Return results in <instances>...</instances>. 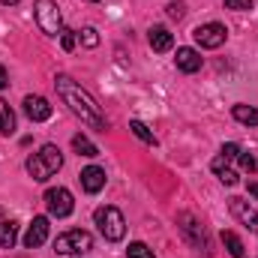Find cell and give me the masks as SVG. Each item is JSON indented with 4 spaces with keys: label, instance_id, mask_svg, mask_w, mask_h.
<instances>
[{
    "label": "cell",
    "instance_id": "30bf717a",
    "mask_svg": "<svg viewBox=\"0 0 258 258\" xmlns=\"http://www.w3.org/2000/svg\"><path fill=\"white\" fill-rule=\"evenodd\" d=\"M24 114H27L33 123H42V120L51 117V105H48L45 96H27V99H24Z\"/></svg>",
    "mask_w": 258,
    "mask_h": 258
},
{
    "label": "cell",
    "instance_id": "277c9868",
    "mask_svg": "<svg viewBox=\"0 0 258 258\" xmlns=\"http://www.w3.org/2000/svg\"><path fill=\"white\" fill-rule=\"evenodd\" d=\"M33 15H36V24H39L42 33L60 36L63 18H60V6H57L54 0H36V3H33Z\"/></svg>",
    "mask_w": 258,
    "mask_h": 258
},
{
    "label": "cell",
    "instance_id": "603a6c76",
    "mask_svg": "<svg viewBox=\"0 0 258 258\" xmlns=\"http://www.w3.org/2000/svg\"><path fill=\"white\" fill-rule=\"evenodd\" d=\"M78 39H81V45H87V48H96V45H99V33H96L93 27L78 30Z\"/></svg>",
    "mask_w": 258,
    "mask_h": 258
},
{
    "label": "cell",
    "instance_id": "4316f807",
    "mask_svg": "<svg viewBox=\"0 0 258 258\" xmlns=\"http://www.w3.org/2000/svg\"><path fill=\"white\" fill-rule=\"evenodd\" d=\"M225 6H228V9H237V12H243V9H252V0H225Z\"/></svg>",
    "mask_w": 258,
    "mask_h": 258
},
{
    "label": "cell",
    "instance_id": "5b68a950",
    "mask_svg": "<svg viewBox=\"0 0 258 258\" xmlns=\"http://www.w3.org/2000/svg\"><path fill=\"white\" fill-rule=\"evenodd\" d=\"M90 249H93V237H90V231H81V228L63 231L54 240V252L57 255H84Z\"/></svg>",
    "mask_w": 258,
    "mask_h": 258
},
{
    "label": "cell",
    "instance_id": "44dd1931",
    "mask_svg": "<svg viewBox=\"0 0 258 258\" xmlns=\"http://www.w3.org/2000/svg\"><path fill=\"white\" fill-rule=\"evenodd\" d=\"M126 258H153V249H150L147 243H141V240H135V243H129V249H126Z\"/></svg>",
    "mask_w": 258,
    "mask_h": 258
},
{
    "label": "cell",
    "instance_id": "f1b7e54d",
    "mask_svg": "<svg viewBox=\"0 0 258 258\" xmlns=\"http://www.w3.org/2000/svg\"><path fill=\"white\" fill-rule=\"evenodd\" d=\"M9 84V72H6V66H0V90Z\"/></svg>",
    "mask_w": 258,
    "mask_h": 258
},
{
    "label": "cell",
    "instance_id": "4fadbf2b",
    "mask_svg": "<svg viewBox=\"0 0 258 258\" xmlns=\"http://www.w3.org/2000/svg\"><path fill=\"white\" fill-rule=\"evenodd\" d=\"M147 42H150L153 51H171V48H174V36H171L168 27H150Z\"/></svg>",
    "mask_w": 258,
    "mask_h": 258
},
{
    "label": "cell",
    "instance_id": "f546056e",
    "mask_svg": "<svg viewBox=\"0 0 258 258\" xmlns=\"http://www.w3.org/2000/svg\"><path fill=\"white\" fill-rule=\"evenodd\" d=\"M249 192H252V195L258 198V183H249Z\"/></svg>",
    "mask_w": 258,
    "mask_h": 258
},
{
    "label": "cell",
    "instance_id": "ac0fdd59",
    "mask_svg": "<svg viewBox=\"0 0 258 258\" xmlns=\"http://www.w3.org/2000/svg\"><path fill=\"white\" fill-rule=\"evenodd\" d=\"M0 132L3 135H12L15 132V114H12V108H9L6 99H0Z\"/></svg>",
    "mask_w": 258,
    "mask_h": 258
},
{
    "label": "cell",
    "instance_id": "6da1fadb",
    "mask_svg": "<svg viewBox=\"0 0 258 258\" xmlns=\"http://www.w3.org/2000/svg\"><path fill=\"white\" fill-rule=\"evenodd\" d=\"M54 87H57L60 99L69 105V111H72L75 117H81V123H87L90 129H99V132L108 129L102 108L96 105V99H93L81 84H75L69 75H57V78H54Z\"/></svg>",
    "mask_w": 258,
    "mask_h": 258
},
{
    "label": "cell",
    "instance_id": "7402d4cb",
    "mask_svg": "<svg viewBox=\"0 0 258 258\" xmlns=\"http://www.w3.org/2000/svg\"><path fill=\"white\" fill-rule=\"evenodd\" d=\"M129 129H132V132H135V138H141L144 144H156V138H153V132H150V129L144 126L141 120H132V123H129Z\"/></svg>",
    "mask_w": 258,
    "mask_h": 258
},
{
    "label": "cell",
    "instance_id": "3957f363",
    "mask_svg": "<svg viewBox=\"0 0 258 258\" xmlns=\"http://www.w3.org/2000/svg\"><path fill=\"white\" fill-rule=\"evenodd\" d=\"M93 219H96V225H99V231H102L105 240H111V243L123 240V234H126V219H123V213H120L117 207H111V204L96 207Z\"/></svg>",
    "mask_w": 258,
    "mask_h": 258
},
{
    "label": "cell",
    "instance_id": "ffe728a7",
    "mask_svg": "<svg viewBox=\"0 0 258 258\" xmlns=\"http://www.w3.org/2000/svg\"><path fill=\"white\" fill-rule=\"evenodd\" d=\"M234 120H240V123H246V126H258V111L252 105H234Z\"/></svg>",
    "mask_w": 258,
    "mask_h": 258
},
{
    "label": "cell",
    "instance_id": "7c38bea8",
    "mask_svg": "<svg viewBox=\"0 0 258 258\" xmlns=\"http://www.w3.org/2000/svg\"><path fill=\"white\" fill-rule=\"evenodd\" d=\"M81 186H84V192L96 195L102 186H105V168H99V165H87V168L81 171Z\"/></svg>",
    "mask_w": 258,
    "mask_h": 258
},
{
    "label": "cell",
    "instance_id": "52a82bcc",
    "mask_svg": "<svg viewBox=\"0 0 258 258\" xmlns=\"http://www.w3.org/2000/svg\"><path fill=\"white\" fill-rule=\"evenodd\" d=\"M45 207H48V213H51V216H57V219L69 216V213L75 210L72 192H69V189H63V186H54V189H48V192H45Z\"/></svg>",
    "mask_w": 258,
    "mask_h": 258
},
{
    "label": "cell",
    "instance_id": "8992f818",
    "mask_svg": "<svg viewBox=\"0 0 258 258\" xmlns=\"http://www.w3.org/2000/svg\"><path fill=\"white\" fill-rule=\"evenodd\" d=\"M177 228H180V234L192 243L198 252H210V240H207V231H204V225L195 219L189 210H180L177 213Z\"/></svg>",
    "mask_w": 258,
    "mask_h": 258
},
{
    "label": "cell",
    "instance_id": "9c48e42d",
    "mask_svg": "<svg viewBox=\"0 0 258 258\" xmlns=\"http://www.w3.org/2000/svg\"><path fill=\"white\" fill-rule=\"evenodd\" d=\"M228 210H231V216H234L240 225H246L249 231H258V210L249 201H243V198H228Z\"/></svg>",
    "mask_w": 258,
    "mask_h": 258
},
{
    "label": "cell",
    "instance_id": "7a4b0ae2",
    "mask_svg": "<svg viewBox=\"0 0 258 258\" xmlns=\"http://www.w3.org/2000/svg\"><path fill=\"white\" fill-rule=\"evenodd\" d=\"M60 165H63V156H60L57 144H45L39 153H33V156L27 159V174L42 183V180L54 177V174L60 171Z\"/></svg>",
    "mask_w": 258,
    "mask_h": 258
},
{
    "label": "cell",
    "instance_id": "2e32d148",
    "mask_svg": "<svg viewBox=\"0 0 258 258\" xmlns=\"http://www.w3.org/2000/svg\"><path fill=\"white\" fill-rule=\"evenodd\" d=\"M222 243H225V249H228V255H231V258H246L243 240H240L234 231H222Z\"/></svg>",
    "mask_w": 258,
    "mask_h": 258
},
{
    "label": "cell",
    "instance_id": "9a60e30c",
    "mask_svg": "<svg viewBox=\"0 0 258 258\" xmlns=\"http://www.w3.org/2000/svg\"><path fill=\"white\" fill-rule=\"evenodd\" d=\"M228 162H231V159H225V156H216V159L210 162V168L216 171V177H219L225 186H234V183H237V171H234Z\"/></svg>",
    "mask_w": 258,
    "mask_h": 258
},
{
    "label": "cell",
    "instance_id": "cb8c5ba5",
    "mask_svg": "<svg viewBox=\"0 0 258 258\" xmlns=\"http://www.w3.org/2000/svg\"><path fill=\"white\" fill-rule=\"evenodd\" d=\"M75 42H78V33L75 30H60V45H63V51H72L75 48Z\"/></svg>",
    "mask_w": 258,
    "mask_h": 258
},
{
    "label": "cell",
    "instance_id": "83f0119b",
    "mask_svg": "<svg viewBox=\"0 0 258 258\" xmlns=\"http://www.w3.org/2000/svg\"><path fill=\"white\" fill-rule=\"evenodd\" d=\"M168 15L180 21V18H183V6H180V3H171V6H168Z\"/></svg>",
    "mask_w": 258,
    "mask_h": 258
},
{
    "label": "cell",
    "instance_id": "d6986e66",
    "mask_svg": "<svg viewBox=\"0 0 258 258\" xmlns=\"http://www.w3.org/2000/svg\"><path fill=\"white\" fill-rule=\"evenodd\" d=\"M18 240V225L15 222H0V249H9L12 243Z\"/></svg>",
    "mask_w": 258,
    "mask_h": 258
},
{
    "label": "cell",
    "instance_id": "5bb4252c",
    "mask_svg": "<svg viewBox=\"0 0 258 258\" xmlns=\"http://www.w3.org/2000/svg\"><path fill=\"white\" fill-rule=\"evenodd\" d=\"M174 63H177L180 72H198V69H201V54H198L195 48H177Z\"/></svg>",
    "mask_w": 258,
    "mask_h": 258
},
{
    "label": "cell",
    "instance_id": "8fae6325",
    "mask_svg": "<svg viewBox=\"0 0 258 258\" xmlns=\"http://www.w3.org/2000/svg\"><path fill=\"white\" fill-rule=\"evenodd\" d=\"M45 240H48V219H45V216H36V219L30 222L27 234H24V246H27V249H36V246H42Z\"/></svg>",
    "mask_w": 258,
    "mask_h": 258
},
{
    "label": "cell",
    "instance_id": "ba28073f",
    "mask_svg": "<svg viewBox=\"0 0 258 258\" xmlns=\"http://www.w3.org/2000/svg\"><path fill=\"white\" fill-rule=\"evenodd\" d=\"M195 42L201 45V48H219L225 39H228V30H225V24H219V21H210V24H201V27H195Z\"/></svg>",
    "mask_w": 258,
    "mask_h": 258
},
{
    "label": "cell",
    "instance_id": "484cf974",
    "mask_svg": "<svg viewBox=\"0 0 258 258\" xmlns=\"http://www.w3.org/2000/svg\"><path fill=\"white\" fill-rule=\"evenodd\" d=\"M222 156H225V159H237V156H240V147H237L234 141H228V144H222Z\"/></svg>",
    "mask_w": 258,
    "mask_h": 258
},
{
    "label": "cell",
    "instance_id": "4dcf8cb0",
    "mask_svg": "<svg viewBox=\"0 0 258 258\" xmlns=\"http://www.w3.org/2000/svg\"><path fill=\"white\" fill-rule=\"evenodd\" d=\"M0 3H6V6H12V3H18V0H0Z\"/></svg>",
    "mask_w": 258,
    "mask_h": 258
},
{
    "label": "cell",
    "instance_id": "e0dca14e",
    "mask_svg": "<svg viewBox=\"0 0 258 258\" xmlns=\"http://www.w3.org/2000/svg\"><path fill=\"white\" fill-rule=\"evenodd\" d=\"M72 147L78 150V156H90V159H93V156H99V147H96L87 135H81V132L72 138Z\"/></svg>",
    "mask_w": 258,
    "mask_h": 258
},
{
    "label": "cell",
    "instance_id": "d4e9b609",
    "mask_svg": "<svg viewBox=\"0 0 258 258\" xmlns=\"http://www.w3.org/2000/svg\"><path fill=\"white\" fill-rule=\"evenodd\" d=\"M237 162H240V165H243L246 171H258V159L252 156V153H243V150H240V156H237Z\"/></svg>",
    "mask_w": 258,
    "mask_h": 258
}]
</instances>
